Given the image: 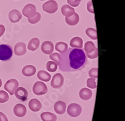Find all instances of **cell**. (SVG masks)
Wrapping results in <instances>:
<instances>
[{
    "instance_id": "obj_1",
    "label": "cell",
    "mask_w": 125,
    "mask_h": 121,
    "mask_svg": "<svg viewBox=\"0 0 125 121\" xmlns=\"http://www.w3.org/2000/svg\"><path fill=\"white\" fill-rule=\"evenodd\" d=\"M86 63V56L82 49L70 48L60 54L58 66L62 72H75L82 70Z\"/></svg>"
},
{
    "instance_id": "obj_2",
    "label": "cell",
    "mask_w": 125,
    "mask_h": 121,
    "mask_svg": "<svg viewBox=\"0 0 125 121\" xmlns=\"http://www.w3.org/2000/svg\"><path fill=\"white\" fill-rule=\"evenodd\" d=\"M13 54L11 47L9 45H0V60L8 61Z\"/></svg>"
},
{
    "instance_id": "obj_3",
    "label": "cell",
    "mask_w": 125,
    "mask_h": 121,
    "mask_svg": "<svg viewBox=\"0 0 125 121\" xmlns=\"http://www.w3.org/2000/svg\"><path fill=\"white\" fill-rule=\"evenodd\" d=\"M84 51L88 57L90 59H96L98 56V50L95 45L92 41H87L84 45Z\"/></svg>"
},
{
    "instance_id": "obj_4",
    "label": "cell",
    "mask_w": 125,
    "mask_h": 121,
    "mask_svg": "<svg viewBox=\"0 0 125 121\" xmlns=\"http://www.w3.org/2000/svg\"><path fill=\"white\" fill-rule=\"evenodd\" d=\"M33 90L34 94L36 96H42L48 92V87L43 82L39 81L34 84Z\"/></svg>"
},
{
    "instance_id": "obj_5",
    "label": "cell",
    "mask_w": 125,
    "mask_h": 121,
    "mask_svg": "<svg viewBox=\"0 0 125 121\" xmlns=\"http://www.w3.org/2000/svg\"><path fill=\"white\" fill-rule=\"evenodd\" d=\"M82 109L81 106L78 104L73 103L68 107L67 112L69 115L73 117H76L81 114Z\"/></svg>"
},
{
    "instance_id": "obj_6",
    "label": "cell",
    "mask_w": 125,
    "mask_h": 121,
    "mask_svg": "<svg viewBox=\"0 0 125 121\" xmlns=\"http://www.w3.org/2000/svg\"><path fill=\"white\" fill-rule=\"evenodd\" d=\"M43 9L44 12L50 14L54 13L58 9V3L54 0L48 1L43 5Z\"/></svg>"
},
{
    "instance_id": "obj_7",
    "label": "cell",
    "mask_w": 125,
    "mask_h": 121,
    "mask_svg": "<svg viewBox=\"0 0 125 121\" xmlns=\"http://www.w3.org/2000/svg\"><path fill=\"white\" fill-rule=\"evenodd\" d=\"M19 83L16 79H10L4 85V89L8 92L10 95L13 96L14 94L16 88L18 87Z\"/></svg>"
},
{
    "instance_id": "obj_8",
    "label": "cell",
    "mask_w": 125,
    "mask_h": 121,
    "mask_svg": "<svg viewBox=\"0 0 125 121\" xmlns=\"http://www.w3.org/2000/svg\"><path fill=\"white\" fill-rule=\"evenodd\" d=\"M64 84V77L61 73H56L52 78L51 82V87L54 88H61Z\"/></svg>"
},
{
    "instance_id": "obj_9",
    "label": "cell",
    "mask_w": 125,
    "mask_h": 121,
    "mask_svg": "<svg viewBox=\"0 0 125 121\" xmlns=\"http://www.w3.org/2000/svg\"><path fill=\"white\" fill-rule=\"evenodd\" d=\"M36 13V8L33 4H26L23 9V14L24 16L28 18L34 16Z\"/></svg>"
},
{
    "instance_id": "obj_10",
    "label": "cell",
    "mask_w": 125,
    "mask_h": 121,
    "mask_svg": "<svg viewBox=\"0 0 125 121\" xmlns=\"http://www.w3.org/2000/svg\"><path fill=\"white\" fill-rule=\"evenodd\" d=\"M14 94L18 99L23 102L26 101L28 98V91L23 87H18L14 92Z\"/></svg>"
},
{
    "instance_id": "obj_11",
    "label": "cell",
    "mask_w": 125,
    "mask_h": 121,
    "mask_svg": "<svg viewBox=\"0 0 125 121\" xmlns=\"http://www.w3.org/2000/svg\"><path fill=\"white\" fill-rule=\"evenodd\" d=\"M41 51L47 55H50L53 53L54 50V45L52 42L50 41H45L42 43L41 45Z\"/></svg>"
},
{
    "instance_id": "obj_12",
    "label": "cell",
    "mask_w": 125,
    "mask_h": 121,
    "mask_svg": "<svg viewBox=\"0 0 125 121\" xmlns=\"http://www.w3.org/2000/svg\"><path fill=\"white\" fill-rule=\"evenodd\" d=\"M13 112H14L15 115H16L17 117H24L26 114V108L23 104H18L14 106Z\"/></svg>"
},
{
    "instance_id": "obj_13",
    "label": "cell",
    "mask_w": 125,
    "mask_h": 121,
    "mask_svg": "<svg viewBox=\"0 0 125 121\" xmlns=\"http://www.w3.org/2000/svg\"><path fill=\"white\" fill-rule=\"evenodd\" d=\"M14 53L16 55L21 56L26 53V46L23 42L16 43L14 47Z\"/></svg>"
},
{
    "instance_id": "obj_14",
    "label": "cell",
    "mask_w": 125,
    "mask_h": 121,
    "mask_svg": "<svg viewBox=\"0 0 125 121\" xmlns=\"http://www.w3.org/2000/svg\"><path fill=\"white\" fill-rule=\"evenodd\" d=\"M22 18L21 13L17 10H13L9 13V19L12 23H17Z\"/></svg>"
},
{
    "instance_id": "obj_15",
    "label": "cell",
    "mask_w": 125,
    "mask_h": 121,
    "mask_svg": "<svg viewBox=\"0 0 125 121\" xmlns=\"http://www.w3.org/2000/svg\"><path fill=\"white\" fill-rule=\"evenodd\" d=\"M29 108L30 109L31 111L33 112H38L42 107L41 103L39 100L36 98H33L29 102Z\"/></svg>"
},
{
    "instance_id": "obj_16",
    "label": "cell",
    "mask_w": 125,
    "mask_h": 121,
    "mask_svg": "<svg viewBox=\"0 0 125 121\" xmlns=\"http://www.w3.org/2000/svg\"><path fill=\"white\" fill-rule=\"evenodd\" d=\"M66 105L65 102L62 101H58L55 103L54 106V111L58 114H63L66 112Z\"/></svg>"
},
{
    "instance_id": "obj_17",
    "label": "cell",
    "mask_w": 125,
    "mask_h": 121,
    "mask_svg": "<svg viewBox=\"0 0 125 121\" xmlns=\"http://www.w3.org/2000/svg\"><path fill=\"white\" fill-rule=\"evenodd\" d=\"M65 20L68 24L70 26H74L78 23L79 20H80V17H79L78 13L74 12L72 15L70 16H66Z\"/></svg>"
},
{
    "instance_id": "obj_18",
    "label": "cell",
    "mask_w": 125,
    "mask_h": 121,
    "mask_svg": "<svg viewBox=\"0 0 125 121\" xmlns=\"http://www.w3.org/2000/svg\"><path fill=\"white\" fill-rule=\"evenodd\" d=\"M36 68L33 65L24 66L22 70V73L26 77H31L36 73Z\"/></svg>"
},
{
    "instance_id": "obj_19",
    "label": "cell",
    "mask_w": 125,
    "mask_h": 121,
    "mask_svg": "<svg viewBox=\"0 0 125 121\" xmlns=\"http://www.w3.org/2000/svg\"><path fill=\"white\" fill-rule=\"evenodd\" d=\"M83 41L81 38L78 36L73 38L70 41V46L71 48L81 49L83 48Z\"/></svg>"
},
{
    "instance_id": "obj_20",
    "label": "cell",
    "mask_w": 125,
    "mask_h": 121,
    "mask_svg": "<svg viewBox=\"0 0 125 121\" xmlns=\"http://www.w3.org/2000/svg\"><path fill=\"white\" fill-rule=\"evenodd\" d=\"M80 97L83 100H88L90 99L93 96V93L90 89H88V88H82L80 92Z\"/></svg>"
},
{
    "instance_id": "obj_21",
    "label": "cell",
    "mask_w": 125,
    "mask_h": 121,
    "mask_svg": "<svg viewBox=\"0 0 125 121\" xmlns=\"http://www.w3.org/2000/svg\"><path fill=\"white\" fill-rule=\"evenodd\" d=\"M61 13H62V15L66 16H70L72 15L73 13H74V9L71 6H69L68 4H64L61 7Z\"/></svg>"
},
{
    "instance_id": "obj_22",
    "label": "cell",
    "mask_w": 125,
    "mask_h": 121,
    "mask_svg": "<svg viewBox=\"0 0 125 121\" xmlns=\"http://www.w3.org/2000/svg\"><path fill=\"white\" fill-rule=\"evenodd\" d=\"M40 46V40L37 38H34L30 41L28 45V49L30 51H35Z\"/></svg>"
},
{
    "instance_id": "obj_23",
    "label": "cell",
    "mask_w": 125,
    "mask_h": 121,
    "mask_svg": "<svg viewBox=\"0 0 125 121\" xmlns=\"http://www.w3.org/2000/svg\"><path fill=\"white\" fill-rule=\"evenodd\" d=\"M41 119L43 121H56L57 117L53 113L45 112L41 114Z\"/></svg>"
},
{
    "instance_id": "obj_24",
    "label": "cell",
    "mask_w": 125,
    "mask_h": 121,
    "mask_svg": "<svg viewBox=\"0 0 125 121\" xmlns=\"http://www.w3.org/2000/svg\"><path fill=\"white\" fill-rule=\"evenodd\" d=\"M37 76L39 80L43 82H48L51 78V75L44 70H40L38 72Z\"/></svg>"
},
{
    "instance_id": "obj_25",
    "label": "cell",
    "mask_w": 125,
    "mask_h": 121,
    "mask_svg": "<svg viewBox=\"0 0 125 121\" xmlns=\"http://www.w3.org/2000/svg\"><path fill=\"white\" fill-rule=\"evenodd\" d=\"M55 49L60 53H63L68 49V45L64 42H58L55 45Z\"/></svg>"
},
{
    "instance_id": "obj_26",
    "label": "cell",
    "mask_w": 125,
    "mask_h": 121,
    "mask_svg": "<svg viewBox=\"0 0 125 121\" xmlns=\"http://www.w3.org/2000/svg\"><path fill=\"white\" fill-rule=\"evenodd\" d=\"M86 34L93 40H97L98 36H97V31L95 29L92 28H89L86 30Z\"/></svg>"
},
{
    "instance_id": "obj_27",
    "label": "cell",
    "mask_w": 125,
    "mask_h": 121,
    "mask_svg": "<svg viewBox=\"0 0 125 121\" xmlns=\"http://www.w3.org/2000/svg\"><path fill=\"white\" fill-rule=\"evenodd\" d=\"M58 68V65L55 62L52 61H48L46 63V68L48 71L50 72H54L56 71Z\"/></svg>"
},
{
    "instance_id": "obj_28",
    "label": "cell",
    "mask_w": 125,
    "mask_h": 121,
    "mask_svg": "<svg viewBox=\"0 0 125 121\" xmlns=\"http://www.w3.org/2000/svg\"><path fill=\"white\" fill-rule=\"evenodd\" d=\"M40 19H41V14L38 12H36L34 16L28 18V22L31 24H35L40 21Z\"/></svg>"
},
{
    "instance_id": "obj_29",
    "label": "cell",
    "mask_w": 125,
    "mask_h": 121,
    "mask_svg": "<svg viewBox=\"0 0 125 121\" xmlns=\"http://www.w3.org/2000/svg\"><path fill=\"white\" fill-rule=\"evenodd\" d=\"M9 100V95L3 90H0V103H5Z\"/></svg>"
},
{
    "instance_id": "obj_30",
    "label": "cell",
    "mask_w": 125,
    "mask_h": 121,
    "mask_svg": "<svg viewBox=\"0 0 125 121\" xmlns=\"http://www.w3.org/2000/svg\"><path fill=\"white\" fill-rule=\"evenodd\" d=\"M50 58L51 60H52L53 61H54V62H55L58 65H59L60 61V54L58 53H54L50 54Z\"/></svg>"
},
{
    "instance_id": "obj_31",
    "label": "cell",
    "mask_w": 125,
    "mask_h": 121,
    "mask_svg": "<svg viewBox=\"0 0 125 121\" xmlns=\"http://www.w3.org/2000/svg\"><path fill=\"white\" fill-rule=\"evenodd\" d=\"M87 86L90 88H96V84L95 78H88V80H87Z\"/></svg>"
},
{
    "instance_id": "obj_32",
    "label": "cell",
    "mask_w": 125,
    "mask_h": 121,
    "mask_svg": "<svg viewBox=\"0 0 125 121\" xmlns=\"http://www.w3.org/2000/svg\"><path fill=\"white\" fill-rule=\"evenodd\" d=\"M89 76L93 78H98V68H93L89 71Z\"/></svg>"
},
{
    "instance_id": "obj_33",
    "label": "cell",
    "mask_w": 125,
    "mask_h": 121,
    "mask_svg": "<svg viewBox=\"0 0 125 121\" xmlns=\"http://www.w3.org/2000/svg\"><path fill=\"white\" fill-rule=\"evenodd\" d=\"M67 1L71 7H76L80 4L81 0H67Z\"/></svg>"
},
{
    "instance_id": "obj_34",
    "label": "cell",
    "mask_w": 125,
    "mask_h": 121,
    "mask_svg": "<svg viewBox=\"0 0 125 121\" xmlns=\"http://www.w3.org/2000/svg\"><path fill=\"white\" fill-rule=\"evenodd\" d=\"M87 9H88V12H90L91 13H93V14L94 13V9H93V3L91 1H90L88 3V4H87Z\"/></svg>"
},
{
    "instance_id": "obj_35",
    "label": "cell",
    "mask_w": 125,
    "mask_h": 121,
    "mask_svg": "<svg viewBox=\"0 0 125 121\" xmlns=\"http://www.w3.org/2000/svg\"><path fill=\"white\" fill-rule=\"evenodd\" d=\"M0 121H8L6 115L1 112H0Z\"/></svg>"
},
{
    "instance_id": "obj_36",
    "label": "cell",
    "mask_w": 125,
    "mask_h": 121,
    "mask_svg": "<svg viewBox=\"0 0 125 121\" xmlns=\"http://www.w3.org/2000/svg\"><path fill=\"white\" fill-rule=\"evenodd\" d=\"M4 31H5V27L3 24H0V37L4 34Z\"/></svg>"
},
{
    "instance_id": "obj_37",
    "label": "cell",
    "mask_w": 125,
    "mask_h": 121,
    "mask_svg": "<svg viewBox=\"0 0 125 121\" xmlns=\"http://www.w3.org/2000/svg\"><path fill=\"white\" fill-rule=\"evenodd\" d=\"M1 85H2V81L1 80V78H0V87H1Z\"/></svg>"
},
{
    "instance_id": "obj_38",
    "label": "cell",
    "mask_w": 125,
    "mask_h": 121,
    "mask_svg": "<svg viewBox=\"0 0 125 121\" xmlns=\"http://www.w3.org/2000/svg\"><path fill=\"white\" fill-rule=\"evenodd\" d=\"M40 1H44V0H40Z\"/></svg>"
}]
</instances>
